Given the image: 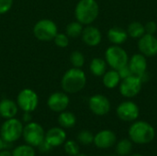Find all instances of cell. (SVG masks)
<instances>
[{
  "instance_id": "obj_34",
  "label": "cell",
  "mask_w": 157,
  "mask_h": 156,
  "mask_svg": "<svg viewBox=\"0 0 157 156\" xmlns=\"http://www.w3.org/2000/svg\"><path fill=\"white\" fill-rule=\"evenodd\" d=\"M52 147L49 144V143H47L45 140L42 141L39 145H38V149L40 153H48Z\"/></svg>"
},
{
  "instance_id": "obj_25",
  "label": "cell",
  "mask_w": 157,
  "mask_h": 156,
  "mask_svg": "<svg viewBox=\"0 0 157 156\" xmlns=\"http://www.w3.org/2000/svg\"><path fill=\"white\" fill-rule=\"evenodd\" d=\"M83 29H84V25H82L77 20L76 21H73V22H70L66 26V28H65V34L69 38L76 39L78 37H81Z\"/></svg>"
},
{
  "instance_id": "obj_28",
  "label": "cell",
  "mask_w": 157,
  "mask_h": 156,
  "mask_svg": "<svg viewBox=\"0 0 157 156\" xmlns=\"http://www.w3.org/2000/svg\"><path fill=\"white\" fill-rule=\"evenodd\" d=\"M94 136L95 135L91 131L87 130H84L77 134V141L80 144L90 145L92 143H94Z\"/></svg>"
},
{
  "instance_id": "obj_5",
  "label": "cell",
  "mask_w": 157,
  "mask_h": 156,
  "mask_svg": "<svg viewBox=\"0 0 157 156\" xmlns=\"http://www.w3.org/2000/svg\"><path fill=\"white\" fill-rule=\"evenodd\" d=\"M24 126L22 122L16 119H7L0 128V137L7 143L17 142L23 133Z\"/></svg>"
},
{
  "instance_id": "obj_21",
  "label": "cell",
  "mask_w": 157,
  "mask_h": 156,
  "mask_svg": "<svg viewBox=\"0 0 157 156\" xmlns=\"http://www.w3.org/2000/svg\"><path fill=\"white\" fill-rule=\"evenodd\" d=\"M108 64L105 59L95 57L91 60L89 63V71L96 77H102L103 74L107 72Z\"/></svg>"
},
{
  "instance_id": "obj_3",
  "label": "cell",
  "mask_w": 157,
  "mask_h": 156,
  "mask_svg": "<svg viewBox=\"0 0 157 156\" xmlns=\"http://www.w3.org/2000/svg\"><path fill=\"white\" fill-rule=\"evenodd\" d=\"M99 15V6L96 0H79L75 8V16L84 26L91 25Z\"/></svg>"
},
{
  "instance_id": "obj_30",
  "label": "cell",
  "mask_w": 157,
  "mask_h": 156,
  "mask_svg": "<svg viewBox=\"0 0 157 156\" xmlns=\"http://www.w3.org/2000/svg\"><path fill=\"white\" fill-rule=\"evenodd\" d=\"M53 40L55 45L59 48H66L69 44V37L65 33H57Z\"/></svg>"
},
{
  "instance_id": "obj_9",
  "label": "cell",
  "mask_w": 157,
  "mask_h": 156,
  "mask_svg": "<svg viewBox=\"0 0 157 156\" xmlns=\"http://www.w3.org/2000/svg\"><path fill=\"white\" fill-rule=\"evenodd\" d=\"M17 107L24 112L34 111L39 105V97L37 93L30 88L22 89L17 97Z\"/></svg>"
},
{
  "instance_id": "obj_36",
  "label": "cell",
  "mask_w": 157,
  "mask_h": 156,
  "mask_svg": "<svg viewBox=\"0 0 157 156\" xmlns=\"http://www.w3.org/2000/svg\"><path fill=\"white\" fill-rule=\"evenodd\" d=\"M0 156H12V154L6 149H3L0 151Z\"/></svg>"
},
{
  "instance_id": "obj_4",
  "label": "cell",
  "mask_w": 157,
  "mask_h": 156,
  "mask_svg": "<svg viewBox=\"0 0 157 156\" xmlns=\"http://www.w3.org/2000/svg\"><path fill=\"white\" fill-rule=\"evenodd\" d=\"M105 61L110 69L119 70L122 66L128 64L129 55L125 49L121 45H110L105 51Z\"/></svg>"
},
{
  "instance_id": "obj_10",
  "label": "cell",
  "mask_w": 157,
  "mask_h": 156,
  "mask_svg": "<svg viewBox=\"0 0 157 156\" xmlns=\"http://www.w3.org/2000/svg\"><path fill=\"white\" fill-rule=\"evenodd\" d=\"M116 114L118 118L124 122H133L139 118L140 108L135 102L128 99L118 105Z\"/></svg>"
},
{
  "instance_id": "obj_15",
  "label": "cell",
  "mask_w": 157,
  "mask_h": 156,
  "mask_svg": "<svg viewBox=\"0 0 157 156\" xmlns=\"http://www.w3.org/2000/svg\"><path fill=\"white\" fill-rule=\"evenodd\" d=\"M117 143V136L110 130H102L94 136V143L99 149H109Z\"/></svg>"
},
{
  "instance_id": "obj_16",
  "label": "cell",
  "mask_w": 157,
  "mask_h": 156,
  "mask_svg": "<svg viewBox=\"0 0 157 156\" xmlns=\"http://www.w3.org/2000/svg\"><path fill=\"white\" fill-rule=\"evenodd\" d=\"M128 65L133 75L141 76L147 72V57H145L144 54L140 52L134 53L132 57H130Z\"/></svg>"
},
{
  "instance_id": "obj_33",
  "label": "cell",
  "mask_w": 157,
  "mask_h": 156,
  "mask_svg": "<svg viewBox=\"0 0 157 156\" xmlns=\"http://www.w3.org/2000/svg\"><path fill=\"white\" fill-rule=\"evenodd\" d=\"M117 71H118V73H119V74H120L121 80H122V79H125V78H127V77H129V76H131V75H132V71H131V69H130V67H129L128 64L122 66L121 68H120V69L117 70Z\"/></svg>"
},
{
  "instance_id": "obj_26",
  "label": "cell",
  "mask_w": 157,
  "mask_h": 156,
  "mask_svg": "<svg viewBox=\"0 0 157 156\" xmlns=\"http://www.w3.org/2000/svg\"><path fill=\"white\" fill-rule=\"evenodd\" d=\"M12 156H35L36 153L33 146L29 144H22L17 146L12 151Z\"/></svg>"
},
{
  "instance_id": "obj_35",
  "label": "cell",
  "mask_w": 157,
  "mask_h": 156,
  "mask_svg": "<svg viewBox=\"0 0 157 156\" xmlns=\"http://www.w3.org/2000/svg\"><path fill=\"white\" fill-rule=\"evenodd\" d=\"M23 121L24 122H30L31 121V116H30V112H24L23 115Z\"/></svg>"
},
{
  "instance_id": "obj_38",
  "label": "cell",
  "mask_w": 157,
  "mask_h": 156,
  "mask_svg": "<svg viewBox=\"0 0 157 156\" xmlns=\"http://www.w3.org/2000/svg\"><path fill=\"white\" fill-rule=\"evenodd\" d=\"M128 156H144L143 154H129Z\"/></svg>"
},
{
  "instance_id": "obj_23",
  "label": "cell",
  "mask_w": 157,
  "mask_h": 156,
  "mask_svg": "<svg viewBox=\"0 0 157 156\" xmlns=\"http://www.w3.org/2000/svg\"><path fill=\"white\" fill-rule=\"evenodd\" d=\"M59 125L63 129H70L73 128L76 123V117L74 113L70 111H62L58 117Z\"/></svg>"
},
{
  "instance_id": "obj_32",
  "label": "cell",
  "mask_w": 157,
  "mask_h": 156,
  "mask_svg": "<svg viewBox=\"0 0 157 156\" xmlns=\"http://www.w3.org/2000/svg\"><path fill=\"white\" fill-rule=\"evenodd\" d=\"M144 29H145V33L155 35L157 31V23L154 20L148 21L144 24Z\"/></svg>"
},
{
  "instance_id": "obj_17",
  "label": "cell",
  "mask_w": 157,
  "mask_h": 156,
  "mask_svg": "<svg viewBox=\"0 0 157 156\" xmlns=\"http://www.w3.org/2000/svg\"><path fill=\"white\" fill-rule=\"evenodd\" d=\"M47 143L52 147H58L60 145H63L66 141V132L61 127H53L50 129L45 133V139Z\"/></svg>"
},
{
  "instance_id": "obj_14",
  "label": "cell",
  "mask_w": 157,
  "mask_h": 156,
  "mask_svg": "<svg viewBox=\"0 0 157 156\" xmlns=\"http://www.w3.org/2000/svg\"><path fill=\"white\" fill-rule=\"evenodd\" d=\"M81 38L84 43L88 47H97L102 41V33L98 28L91 24L84 28Z\"/></svg>"
},
{
  "instance_id": "obj_8",
  "label": "cell",
  "mask_w": 157,
  "mask_h": 156,
  "mask_svg": "<svg viewBox=\"0 0 157 156\" xmlns=\"http://www.w3.org/2000/svg\"><path fill=\"white\" fill-rule=\"evenodd\" d=\"M22 136L27 144L38 147V145L44 141L45 132L40 124L30 121L24 127Z\"/></svg>"
},
{
  "instance_id": "obj_29",
  "label": "cell",
  "mask_w": 157,
  "mask_h": 156,
  "mask_svg": "<svg viewBox=\"0 0 157 156\" xmlns=\"http://www.w3.org/2000/svg\"><path fill=\"white\" fill-rule=\"evenodd\" d=\"M63 148L68 155L75 156L79 154V145L75 141H65V143H63Z\"/></svg>"
},
{
  "instance_id": "obj_24",
  "label": "cell",
  "mask_w": 157,
  "mask_h": 156,
  "mask_svg": "<svg viewBox=\"0 0 157 156\" xmlns=\"http://www.w3.org/2000/svg\"><path fill=\"white\" fill-rule=\"evenodd\" d=\"M116 154L119 156H128L132 151V142L129 139H122L116 143Z\"/></svg>"
},
{
  "instance_id": "obj_27",
  "label": "cell",
  "mask_w": 157,
  "mask_h": 156,
  "mask_svg": "<svg viewBox=\"0 0 157 156\" xmlns=\"http://www.w3.org/2000/svg\"><path fill=\"white\" fill-rule=\"evenodd\" d=\"M86 59L85 55L80 51H75L70 55V63L73 65V67L76 68H82L85 64Z\"/></svg>"
},
{
  "instance_id": "obj_20",
  "label": "cell",
  "mask_w": 157,
  "mask_h": 156,
  "mask_svg": "<svg viewBox=\"0 0 157 156\" xmlns=\"http://www.w3.org/2000/svg\"><path fill=\"white\" fill-rule=\"evenodd\" d=\"M121 78L117 70L110 69L107 70V72L102 76V83L104 86L108 89H114L119 86Z\"/></svg>"
},
{
  "instance_id": "obj_40",
  "label": "cell",
  "mask_w": 157,
  "mask_h": 156,
  "mask_svg": "<svg viewBox=\"0 0 157 156\" xmlns=\"http://www.w3.org/2000/svg\"><path fill=\"white\" fill-rule=\"evenodd\" d=\"M108 156H119V155H116V154H110V155H108Z\"/></svg>"
},
{
  "instance_id": "obj_11",
  "label": "cell",
  "mask_w": 157,
  "mask_h": 156,
  "mask_svg": "<svg viewBox=\"0 0 157 156\" xmlns=\"http://www.w3.org/2000/svg\"><path fill=\"white\" fill-rule=\"evenodd\" d=\"M88 107L91 112L97 116H105L111 109L109 99L102 94L92 96L88 100Z\"/></svg>"
},
{
  "instance_id": "obj_22",
  "label": "cell",
  "mask_w": 157,
  "mask_h": 156,
  "mask_svg": "<svg viewBox=\"0 0 157 156\" xmlns=\"http://www.w3.org/2000/svg\"><path fill=\"white\" fill-rule=\"evenodd\" d=\"M126 30H127L129 37L133 39V40H139L142 36H144L145 34L144 25L140 21L131 22L128 25Z\"/></svg>"
},
{
  "instance_id": "obj_18",
  "label": "cell",
  "mask_w": 157,
  "mask_h": 156,
  "mask_svg": "<svg viewBox=\"0 0 157 156\" xmlns=\"http://www.w3.org/2000/svg\"><path fill=\"white\" fill-rule=\"evenodd\" d=\"M108 40L113 45H122L129 38L127 30L121 27H112L108 30Z\"/></svg>"
},
{
  "instance_id": "obj_6",
  "label": "cell",
  "mask_w": 157,
  "mask_h": 156,
  "mask_svg": "<svg viewBox=\"0 0 157 156\" xmlns=\"http://www.w3.org/2000/svg\"><path fill=\"white\" fill-rule=\"evenodd\" d=\"M57 33V25L54 21L48 18H43L37 21L33 27V34L35 38L41 41L52 40Z\"/></svg>"
},
{
  "instance_id": "obj_12",
  "label": "cell",
  "mask_w": 157,
  "mask_h": 156,
  "mask_svg": "<svg viewBox=\"0 0 157 156\" xmlns=\"http://www.w3.org/2000/svg\"><path fill=\"white\" fill-rule=\"evenodd\" d=\"M139 52L145 57H155L157 55V38L153 34L145 33L138 40Z\"/></svg>"
},
{
  "instance_id": "obj_7",
  "label": "cell",
  "mask_w": 157,
  "mask_h": 156,
  "mask_svg": "<svg viewBox=\"0 0 157 156\" xmlns=\"http://www.w3.org/2000/svg\"><path fill=\"white\" fill-rule=\"evenodd\" d=\"M144 83L139 76L131 75L125 79H122L119 85V91L120 94L127 98L131 99L138 96L143 88Z\"/></svg>"
},
{
  "instance_id": "obj_31",
  "label": "cell",
  "mask_w": 157,
  "mask_h": 156,
  "mask_svg": "<svg viewBox=\"0 0 157 156\" xmlns=\"http://www.w3.org/2000/svg\"><path fill=\"white\" fill-rule=\"evenodd\" d=\"M13 6V0H0V15L8 12Z\"/></svg>"
},
{
  "instance_id": "obj_1",
  "label": "cell",
  "mask_w": 157,
  "mask_h": 156,
  "mask_svg": "<svg viewBox=\"0 0 157 156\" xmlns=\"http://www.w3.org/2000/svg\"><path fill=\"white\" fill-rule=\"evenodd\" d=\"M86 85V75L81 68L72 67L63 75L61 86L66 94H75L84 89Z\"/></svg>"
},
{
  "instance_id": "obj_2",
  "label": "cell",
  "mask_w": 157,
  "mask_h": 156,
  "mask_svg": "<svg viewBox=\"0 0 157 156\" xmlns=\"http://www.w3.org/2000/svg\"><path fill=\"white\" fill-rule=\"evenodd\" d=\"M128 134L130 140L136 144H148L155 137V128L147 121L135 120L130 126Z\"/></svg>"
},
{
  "instance_id": "obj_39",
  "label": "cell",
  "mask_w": 157,
  "mask_h": 156,
  "mask_svg": "<svg viewBox=\"0 0 157 156\" xmlns=\"http://www.w3.org/2000/svg\"><path fill=\"white\" fill-rule=\"evenodd\" d=\"M75 156H87V155H86V154H78L77 155H75Z\"/></svg>"
},
{
  "instance_id": "obj_37",
  "label": "cell",
  "mask_w": 157,
  "mask_h": 156,
  "mask_svg": "<svg viewBox=\"0 0 157 156\" xmlns=\"http://www.w3.org/2000/svg\"><path fill=\"white\" fill-rule=\"evenodd\" d=\"M6 144H7V143H6V142L0 137V151L3 150V149H5V148L6 147Z\"/></svg>"
},
{
  "instance_id": "obj_13",
  "label": "cell",
  "mask_w": 157,
  "mask_h": 156,
  "mask_svg": "<svg viewBox=\"0 0 157 156\" xmlns=\"http://www.w3.org/2000/svg\"><path fill=\"white\" fill-rule=\"evenodd\" d=\"M70 103L69 97L65 92H54L48 97L47 105L49 108L53 112H62L64 111Z\"/></svg>"
},
{
  "instance_id": "obj_19",
  "label": "cell",
  "mask_w": 157,
  "mask_h": 156,
  "mask_svg": "<svg viewBox=\"0 0 157 156\" xmlns=\"http://www.w3.org/2000/svg\"><path fill=\"white\" fill-rule=\"evenodd\" d=\"M18 110V107L17 102L8 99L4 98L0 101V116L6 120L15 118Z\"/></svg>"
}]
</instances>
